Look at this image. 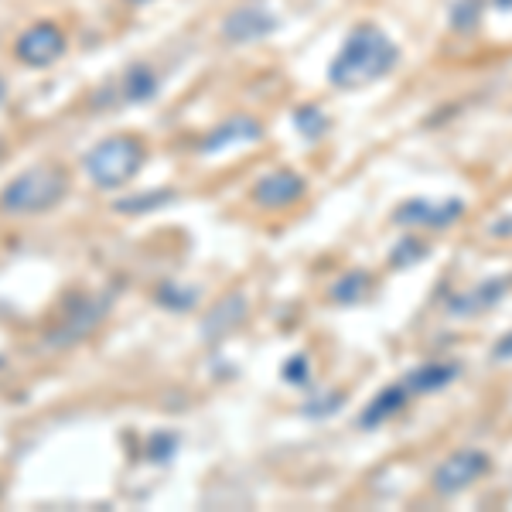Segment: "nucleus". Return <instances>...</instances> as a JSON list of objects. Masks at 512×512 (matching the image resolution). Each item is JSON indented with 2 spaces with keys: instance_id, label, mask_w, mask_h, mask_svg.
Here are the masks:
<instances>
[{
  "instance_id": "4468645a",
  "label": "nucleus",
  "mask_w": 512,
  "mask_h": 512,
  "mask_svg": "<svg viewBox=\"0 0 512 512\" xmlns=\"http://www.w3.org/2000/svg\"><path fill=\"white\" fill-rule=\"evenodd\" d=\"M243 318H246V297L243 294H229L226 301L212 311V318L205 321V335H219L222 338L226 332H233V328L243 325Z\"/></svg>"
},
{
  "instance_id": "2eb2a0df",
  "label": "nucleus",
  "mask_w": 512,
  "mask_h": 512,
  "mask_svg": "<svg viewBox=\"0 0 512 512\" xmlns=\"http://www.w3.org/2000/svg\"><path fill=\"white\" fill-rule=\"evenodd\" d=\"M369 284H373V277H369L366 270H345V274L328 287V301L342 304V308L345 304H359L362 297H366Z\"/></svg>"
},
{
  "instance_id": "ddd939ff",
  "label": "nucleus",
  "mask_w": 512,
  "mask_h": 512,
  "mask_svg": "<svg viewBox=\"0 0 512 512\" xmlns=\"http://www.w3.org/2000/svg\"><path fill=\"white\" fill-rule=\"evenodd\" d=\"M458 376H461V362H424V366L410 369V373L403 376V386H407L410 396L441 393V390H448Z\"/></svg>"
},
{
  "instance_id": "f03ea898",
  "label": "nucleus",
  "mask_w": 512,
  "mask_h": 512,
  "mask_svg": "<svg viewBox=\"0 0 512 512\" xmlns=\"http://www.w3.org/2000/svg\"><path fill=\"white\" fill-rule=\"evenodd\" d=\"M72 192V175L62 161H38L0 188V219H41Z\"/></svg>"
},
{
  "instance_id": "5701e85b",
  "label": "nucleus",
  "mask_w": 512,
  "mask_h": 512,
  "mask_svg": "<svg viewBox=\"0 0 512 512\" xmlns=\"http://www.w3.org/2000/svg\"><path fill=\"white\" fill-rule=\"evenodd\" d=\"M492 236H495V239H509V236H512V219L495 222V226H492Z\"/></svg>"
},
{
  "instance_id": "f3484780",
  "label": "nucleus",
  "mask_w": 512,
  "mask_h": 512,
  "mask_svg": "<svg viewBox=\"0 0 512 512\" xmlns=\"http://www.w3.org/2000/svg\"><path fill=\"white\" fill-rule=\"evenodd\" d=\"M427 256H431V246H427L424 239H420V236H403L400 243L393 246V253H390V267L393 270H407V267L424 263Z\"/></svg>"
},
{
  "instance_id": "9b49d317",
  "label": "nucleus",
  "mask_w": 512,
  "mask_h": 512,
  "mask_svg": "<svg viewBox=\"0 0 512 512\" xmlns=\"http://www.w3.org/2000/svg\"><path fill=\"white\" fill-rule=\"evenodd\" d=\"M506 291H509V277H489V280H482V284H475L472 291L454 294L448 301V311H451V318H475V315H482V311L495 308V304L506 297Z\"/></svg>"
},
{
  "instance_id": "aec40b11",
  "label": "nucleus",
  "mask_w": 512,
  "mask_h": 512,
  "mask_svg": "<svg viewBox=\"0 0 512 512\" xmlns=\"http://www.w3.org/2000/svg\"><path fill=\"white\" fill-rule=\"evenodd\" d=\"M284 379H287V383H294V386H308V379H311L308 355H291V359L284 362Z\"/></svg>"
},
{
  "instance_id": "20e7f679",
  "label": "nucleus",
  "mask_w": 512,
  "mask_h": 512,
  "mask_svg": "<svg viewBox=\"0 0 512 512\" xmlns=\"http://www.w3.org/2000/svg\"><path fill=\"white\" fill-rule=\"evenodd\" d=\"M72 48L69 28L59 18H35L28 21L18 35L11 38V59L21 69H52L59 65Z\"/></svg>"
},
{
  "instance_id": "9d476101",
  "label": "nucleus",
  "mask_w": 512,
  "mask_h": 512,
  "mask_svg": "<svg viewBox=\"0 0 512 512\" xmlns=\"http://www.w3.org/2000/svg\"><path fill=\"white\" fill-rule=\"evenodd\" d=\"M256 140H263V123L260 120L256 117H229V120L216 123V127L202 137L198 151L202 154H226L229 147L256 144Z\"/></svg>"
},
{
  "instance_id": "f257e3e1",
  "label": "nucleus",
  "mask_w": 512,
  "mask_h": 512,
  "mask_svg": "<svg viewBox=\"0 0 512 512\" xmlns=\"http://www.w3.org/2000/svg\"><path fill=\"white\" fill-rule=\"evenodd\" d=\"M396 65H400V45L379 24L359 21L342 38L335 59L328 62V86L338 89V93L366 89L390 76Z\"/></svg>"
},
{
  "instance_id": "dca6fc26",
  "label": "nucleus",
  "mask_w": 512,
  "mask_h": 512,
  "mask_svg": "<svg viewBox=\"0 0 512 512\" xmlns=\"http://www.w3.org/2000/svg\"><path fill=\"white\" fill-rule=\"evenodd\" d=\"M294 127H297V134H301L304 140H321L328 130H332V120H328V113L321 110V106L304 103V106H297V110H294Z\"/></svg>"
},
{
  "instance_id": "f8f14e48",
  "label": "nucleus",
  "mask_w": 512,
  "mask_h": 512,
  "mask_svg": "<svg viewBox=\"0 0 512 512\" xmlns=\"http://www.w3.org/2000/svg\"><path fill=\"white\" fill-rule=\"evenodd\" d=\"M407 403H410L407 386H403V383L386 386V390H379L373 400L366 403V410L359 414V427H362V431H376V427L390 424L393 417H400L403 410H407Z\"/></svg>"
},
{
  "instance_id": "1a4fd4ad",
  "label": "nucleus",
  "mask_w": 512,
  "mask_h": 512,
  "mask_svg": "<svg viewBox=\"0 0 512 512\" xmlns=\"http://www.w3.org/2000/svg\"><path fill=\"white\" fill-rule=\"evenodd\" d=\"M161 86H164V79L151 62H130L117 76V82H113V96L127 106H144V103H151V99H158Z\"/></svg>"
},
{
  "instance_id": "0eeeda50",
  "label": "nucleus",
  "mask_w": 512,
  "mask_h": 512,
  "mask_svg": "<svg viewBox=\"0 0 512 512\" xmlns=\"http://www.w3.org/2000/svg\"><path fill=\"white\" fill-rule=\"evenodd\" d=\"M277 31V14L267 11L260 4H243L236 11H229L219 24V38L233 48L256 45V41L270 38Z\"/></svg>"
},
{
  "instance_id": "b1692460",
  "label": "nucleus",
  "mask_w": 512,
  "mask_h": 512,
  "mask_svg": "<svg viewBox=\"0 0 512 512\" xmlns=\"http://www.w3.org/2000/svg\"><path fill=\"white\" fill-rule=\"evenodd\" d=\"M7 96H11V82H7V76L0 72V106L7 103Z\"/></svg>"
},
{
  "instance_id": "6ab92c4d",
  "label": "nucleus",
  "mask_w": 512,
  "mask_h": 512,
  "mask_svg": "<svg viewBox=\"0 0 512 512\" xmlns=\"http://www.w3.org/2000/svg\"><path fill=\"white\" fill-rule=\"evenodd\" d=\"M175 198V192H144V195H134V198H120L113 209L123 212V216H137V212H154V209H164V205Z\"/></svg>"
},
{
  "instance_id": "423d86ee",
  "label": "nucleus",
  "mask_w": 512,
  "mask_h": 512,
  "mask_svg": "<svg viewBox=\"0 0 512 512\" xmlns=\"http://www.w3.org/2000/svg\"><path fill=\"white\" fill-rule=\"evenodd\" d=\"M308 195V178L294 168H274L267 175H260L253 181L250 188V202L256 209H267V212H280V209H291L301 198Z\"/></svg>"
},
{
  "instance_id": "7ed1b4c3",
  "label": "nucleus",
  "mask_w": 512,
  "mask_h": 512,
  "mask_svg": "<svg viewBox=\"0 0 512 512\" xmlns=\"http://www.w3.org/2000/svg\"><path fill=\"white\" fill-rule=\"evenodd\" d=\"M147 158H151V144H147L144 134L113 130L82 154V171H86L89 185L99 188V192H120L130 181H137Z\"/></svg>"
},
{
  "instance_id": "4be33fe9",
  "label": "nucleus",
  "mask_w": 512,
  "mask_h": 512,
  "mask_svg": "<svg viewBox=\"0 0 512 512\" xmlns=\"http://www.w3.org/2000/svg\"><path fill=\"white\" fill-rule=\"evenodd\" d=\"M492 359L495 362H509L512 359V332H506L495 342V349H492Z\"/></svg>"
},
{
  "instance_id": "a211bd4d",
  "label": "nucleus",
  "mask_w": 512,
  "mask_h": 512,
  "mask_svg": "<svg viewBox=\"0 0 512 512\" xmlns=\"http://www.w3.org/2000/svg\"><path fill=\"white\" fill-rule=\"evenodd\" d=\"M482 7H485V0H454L451 28L458 31V35H472L478 28V21H482Z\"/></svg>"
},
{
  "instance_id": "6e6552de",
  "label": "nucleus",
  "mask_w": 512,
  "mask_h": 512,
  "mask_svg": "<svg viewBox=\"0 0 512 512\" xmlns=\"http://www.w3.org/2000/svg\"><path fill=\"white\" fill-rule=\"evenodd\" d=\"M465 198H444V202H431V198H410L393 212L396 226L407 229H451L454 222L465 216Z\"/></svg>"
},
{
  "instance_id": "412c9836",
  "label": "nucleus",
  "mask_w": 512,
  "mask_h": 512,
  "mask_svg": "<svg viewBox=\"0 0 512 512\" xmlns=\"http://www.w3.org/2000/svg\"><path fill=\"white\" fill-rule=\"evenodd\" d=\"M342 393H328V396H318V403H308L304 407V414H311V417H325V414H335L338 407H342Z\"/></svg>"
},
{
  "instance_id": "bb28decb",
  "label": "nucleus",
  "mask_w": 512,
  "mask_h": 512,
  "mask_svg": "<svg viewBox=\"0 0 512 512\" xmlns=\"http://www.w3.org/2000/svg\"><path fill=\"white\" fill-rule=\"evenodd\" d=\"M0 495H4V478H0Z\"/></svg>"
},
{
  "instance_id": "a878e982",
  "label": "nucleus",
  "mask_w": 512,
  "mask_h": 512,
  "mask_svg": "<svg viewBox=\"0 0 512 512\" xmlns=\"http://www.w3.org/2000/svg\"><path fill=\"white\" fill-rule=\"evenodd\" d=\"M127 7H147V4H154V0H123Z\"/></svg>"
},
{
  "instance_id": "393cba45",
  "label": "nucleus",
  "mask_w": 512,
  "mask_h": 512,
  "mask_svg": "<svg viewBox=\"0 0 512 512\" xmlns=\"http://www.w3.org/2000/svg\"><path fill=\"white\" fill-rule=\"evenodd\" d=\"M489 4L495 7V11H506V14H512V0H489Z\"/></svg>"
},
{
  "instance_id": "39448f33",
  "label": "nucleus",
  "mask_w": 512,
  "mask_h": 512,
  "mask_svg": "<svg viewBox=\"0 0 512 512\" xmlns=\"http://www.w3.org/2000/svg\"><path fill=\"white\" fill-rule=\"evenodd\" d=\"M492 472V458L485 451L478 448H461L448 454V458L441 461V465L434 468L431 475V485L437 495H444V499H451V495L472 489L478 478H485Z\"/></svg>"
}]
</instances>
